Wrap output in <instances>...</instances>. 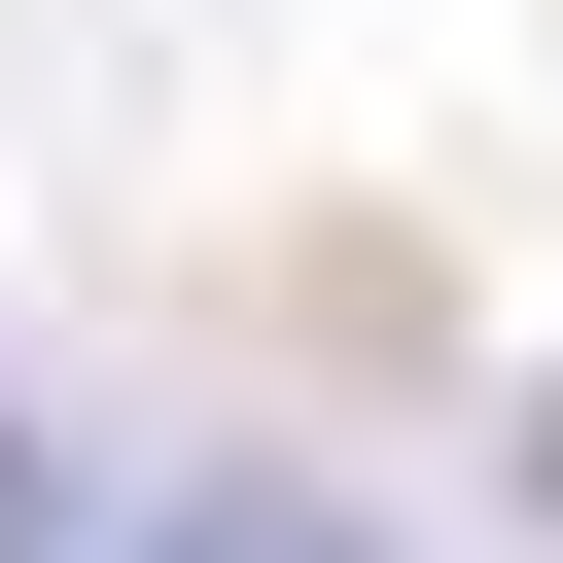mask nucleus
<instances>
[{
	"label": "nucleus",
	"mask_w": 563,
	"mask_h": 563,
	"mask_svg": "<svg viewBox=\"0 0 563 563\" xmlns=\"http://www.w3.org/2000/svg\"><path fill=\"white\" fill-rule=\"evenodd\" d=\"M141 563H352L317 493H141Z\"/></svg>",
	"instance_id": "f257e3e1"
},
{
	"label": "nucleus",
	"mask_w": 563,
	"mask_h": 563,
	"mask_svg": "<svg viewBox=\"0 0 563 563\" xmlns=\"http://www.w3.org/2000/svg\"><path fill=\"white\" fill-rule=\"evenodd\" d=\"M35 528H70V493H35V422H0V563H35Z\"/></svg>",
	"instance_id": "f03ea898"
},
{
	"label": "nucleus",
	"mask_w": 563,
	"mask_h": 563,
	"mask_svg": "<svg viewBox=\"0 0 563 563\" xmlns=\"http://www.w3.org/2000/svg\"><path fill=\"white\" fill-rule=\"evenodd\" d=\"M528 493H563V387H528Z\"/></svg>",
	"instance_id": "7ed1b4c3"
}]
</instances>
